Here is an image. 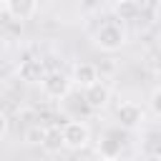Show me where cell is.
I'll return each mask as SVG.
<instances>
[{"instance_id": "obj_1", "label": "cell", "mask_w": 161, "mask_h": 161, "mask_svg": "<svg viewBox=\"0 0 161 161\" xmlns=\"http://www.w3.org/2000/svg\"><path fill=\"white\" fill-rule=\"evenodd\" d=\"M93 43H96V48H101V50H106V53L121 50L123 43H126V30H123L121 23H106V25L98 28Z\"/></svg>"}, {"instance_id": "obj_2", "label": "cell", "mask_w": 161, "mask_h": 161, "mask_svg": "<svg viewBox=\"0 0 161 161\" xmlns=\"http://www.w3.org/2000/svg\"><path fill=\"white\" fill-rule=\"evenodd\" d=\"M88 141H91V128L83 121H68L63 126V148L80 151L88 146Z\"/></svg>"}, {"instance_id": "obj_3", "label": "cell", "mask_w": 161, "mask_h": 161, "mask_svg": "<svg viewBox=\"0 0 161 161\" xmlns=\"http://www.w3.org/2000/svg\"><path fill=\"white\" fill-rule=\"evenodd\" d=\"M40 86H43V93L48 96V98H65L68 93H70V78L65 75V73H60V70H50V73H45L43 78H40Z\"/></svg>"}, {"instance_id": "obj_4", "label": "cell", "mask_w": 161, "mask_h": 161, "mask_svg": "<svg viewBox=\"0 0 161 161\" xmlns=\"http://www.w3.org/2000/svg\"><path fill=\"white\" fill-rule=\"evenodd\" d=\"M116 118H118V123H121L123 128H136V126L143 123V108H141L138 103L126 101V103H121V106L116 108Z\"/></svg>"}, {"instance_id": "obj_5", "label": "cell", "mask_w": 161, "mask_h": 161, "mask_svg": "<svg viewBox=\"0 0 161 161\" xmlns=\"http://www.w3.org/2000/svg\"><path fill=\"white\" fill-rule=\"evenodd\" d=\"M83 101L88 103V108H103L108 101H111V88L106 83H101L98 78L86 86V93H83Z\"/></svg>"}, {"instance_id": "obj_6", "label": "cell", "mask_w": 161, "mask_h": 161, "mask_svg": "<svg viewBox=\"0 0 161 161\" xmlns=\"http://www.w3.org/2000/svg\"><path fill=\"white\" fill-rule=\"evenodd\" d=\"M3 8H5L8 15H13L15 20H28V18L35 15L38 0H3Z\"/></svg>"}, {"instance_id": "obj_7", "label": "cell", "mask_w": 161, "mask_h": 161, "mask_svg": "<svg viewBox=\"0 0 161 161\" xmlns=\"http://www.w3.org/2000/svg\"><path fill=\"white\" fill-rule=\"evenodd\" d=\"M18 73H20V78H23L25 83H40V78L45 75V65H43V60H38V58H28V60L20 63Z\"/></svg>"}, {"instance_id": "obj_8", "label": "cell", "mask_w": 161, "mask_h": 161, "mask_svg": "<svg viewBox=\"0 0 161 161\" xmlns=\"http://www.w3.org/2000/svg\"><path fill=\"white\" fill-rule=\"evenodd\" d=\"M96 78H98V70H96V65H91V63H78V65L73 68L70 83H75V86H80V88H86V86H91Z\"/></svg>"}, {"instance_id": "obj_9", "label": "cell", "mask_w": 161, "mask_h": 161, "mask_svg": "<svg viewBox=\"0 0 161 161\" xmlns=\"http://www.w3.org/2000/svg\"><path fill=\"white\" fill-rule=\"evenodd\" d=\"M40 146H43L48 153H58V151L63 148V128H60V126H50V128H45Z\"/></svg>"}, {"instance_id": "obj_10", "label": "cell", "mask_w": 161, "mask_h": 161, "mask_svg": "<svg viewBox=\"0 0 161 161\" xmlns=\"http://www.w3.org/2000/svg\"><path fill=\"white\" fill-rule=\"evenodd\" d=\"M121 146H123V141L116 138V133H108V136L101 141L98 153H101L103 158H116V156H121Z\"/></svg>"}, {"instance_id": "obj_11", "label": "cell", "mask_w": 161, "mask_h": 161, "mask_svg": "<svg viewBox=\"0 0 161 161\" xmlns=\"http://www.w3.org/2000/svg\"><path fill=\"white\" fill-rule=\"evenodd\" d=\"M116 13L121 15V20H133L138 13V0H121L116 5Z\"/></svg>"}, {"instance_id": "obj_12", "label": "cell", "mask_w": 161, "mask_h": 161, "mask_svg": "<svg viewBox=\"0 0 161 161\" xmlns=\"http://www.w3.org/2000/svg\"><path fill=\"white\" fill-rule=\"evenodd\" d=\"M43 133H45V128L33 126V128L25 133V141H28V143H40V141H43Z\"/></svg>"}, {"instance_id": "obj_13", "label": "cell", "mask_w": 161, "mask_h": 161, "mask_svg": "<svg viewBox=\"0 0 161 161\" xmlns=\"http://www.w3.org/2000/svg\"><path fill=\"white\" fill-rule=\"evenodd\" d=\"M158 101H161V91L156 88V91L151 93V108H153V113H156V116L161 113V103H158Z\"/></svg>"}, {"instance_id": "obj_14", "label": "cell", "mask_w": 161, "mask_h": 161, "mask_svg": "<svg viewBox=\"0 0 161 161\" xmlns=\"http://www.w3.org/2000/svg\"><path fill=\"white\" fill-rule=\"evenodd\" d=\"M8 133V118H5V113H0V138Z\"/></svg>"}, {"instance_id": "obj_15", "label": "cell", "mask_w": 161, "mask_h": 161, "mask_svg": "<svg viewBox=\"0 0 161 161\" xmlns=\"http://www.w3.org/2000/svg\"><path fill=\"white\" fill-rule=\"evenodd\" d=\"M138 3H156V0H138Z\"/></svg>"}, {"instance_id": "obj_16", "label": "cell", "mask_w": 161, "mask_h": 161, "mask_svg": "<svg viewBox=\"0 0 161 161\" xmlns=\"http://www.w3.org/2000/svg\"><path fill=\"white\" fill-rule=\"evenodd\" d=\"M0 8H3V0H0Z\"/></svg>"}]
</instances>
